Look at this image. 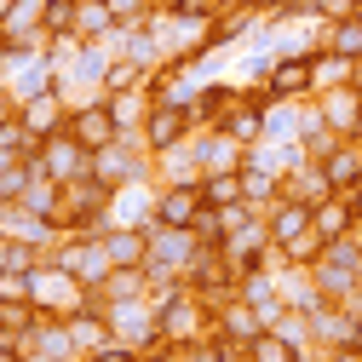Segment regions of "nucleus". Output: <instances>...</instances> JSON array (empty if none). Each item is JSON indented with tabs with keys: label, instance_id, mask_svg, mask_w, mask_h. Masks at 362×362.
I'll return each mask as SVG.
<instances>
[{
	"label": "nucleus",
	"instance_id": "27",
	"mask_svg": "<svg viewBox=\"0 0 362 362\" xmlns=\"http://www.w3.org/2000/svg\"><path fill=\"white\" fill-rule=\"evenodd\" d=\"M0 362H23V351L18 345H0Z\"/></svg>",
	"mask_w": 362,
	"mask_h": 362
},
{
	"label": "nucleus",
	"instance_id": "6",
	"mask_svg": "<svg viewBox=\"0 0 362 362\" xmlns=\"http://www.w3.org/2000/svg\"><path fill=\"white\" fill-rule=\"evenodd\" d=\"M264 98H316V64L310 52H282L264 81Z\"/></svg>",
	"mask_w": 362,
	"mask_h": 362
},
{
	"label": "nucleus",
	"instance_id": "16",
	"mask_svg": "<svg viewBox=\"0 0 362 362\" xmlns=\"http://www.w3.org/2000/svg\"><path fill=\"white\" fill-rule=\"evenodd\" d=\"M322 52H339V58H356L362 52V6L339 23H322Z\"/></svg>",
	"mask_w": 362,
	"mask_h": 362
},
{
	"label": "nucleus",
	"instance_id": "22",
	"mask_svg": "<svg viewBox=\"0 0 362 362\" xmlns=\"http://www.w3.org/2000/svg\"><path fill=\"white\" fill-rule=\"evenodd\" d=\"M0 305H35V270H0Z\"/></svg>",
	"mask_w": 362,
	"mask_h": 362
},
{
	"label": "nucleus",
	"instance_id": "7",
	"mask_svg": "<svg viewBox=\"0 0 362 362\" xmlns=\"http://www.w3.org/2000/svg\"><path fill=\"white\" fill-rule=\"evenodd\" d=\"M264 334V322H259V310L236 293V299H224L218 310H213V339H224V345H236V351H247L253 339Z\"/></svg>",
	"mask_w": 362,
	"mask_h": 362
},
{
	"label": "nucleus",
	"instance_id": "3",
	"mask_svg": "<svg viewBox=\"0 0 362 362\" xmlns=\"http://www.w3.org/2000/svg\"><path fill=\"white\" fill-rule=\"evenodd\" d=\"M35 305L47 310V316H69V310H81V305H93V293H86L69 270L40 264V270H35Z\"/></svg>",
	"mask_w": 362,
	"mask_h": 362
},
{
	"label": "nucleus",
	"instance_id": "14",
	"mask_svg": "<svg viewBox=\"0 0 362 362\" xmlns=\"http://www.w3.org/2000/svg\"><path fill=\"white\" fill-rule=\"evenodd\" d=\"M98 236H104L115 264H144L150 259V236L139 230V224H110V230H98Z\"/></svg>",
	"mask_w": 362,
	"mask_h": 362
},
{
	"label": "nucleus",
	"instance_id": "17",
	"mask_svg": "<svg viewBox=\"0 0 362 362\" xmlns=\"http://www.w3.org/2000/svg\"><path fill=\"white\" fill-rule=\"evenodd\" d=\"M121 23H115V12H110V0H81V12H75V35L81 40H110Z\"/></svg>",
	"mask_w": 362,
	"mask_h": 362
},
{
	"label": "nucleus",
	"instance_id": "24",
	"mask_svg": "<svg viewBox=\"0 0 362 362\" xmlns=\"http://www.w3.org/2000/svg\"><path fill=\"white\" fill-rule=\"evenodd\" d=\"M322 362H362V345H328Z\"/></svg>",
	"mask_w": 362,
	"mask_h": 362
},
{
	"label": "nucleus",
	"instance_id": "31",
	"mask_svg": "<svg viewBox=\"0 0 362 362\" xmlns=\"http://www.w3.org/2000/svg\"><path fill=\"white\" fill-rule=\"evenodd\" d=\"M356 6H362V0H356Z\"/></svg>",
	"mask_w": 362,
	"mask_h": 362
},
{
	"label": "nucleus",
	"instance_id": "12",
	"mask_svg": "<svg viewBox=\"0 0 362 362\" xmlns=\"http://www.w3.org/2000/svg\"><path fill=\"white\" fill-rule=\"evenodd\" d=\"M264 230H270V242H276V247L299 242V236L310 230V207H305V202H293V196L270 202V207H264Z\"/></svg>",
	"mask_w": 362,
	"mask_h": 362
},
{
	"label": "nucleus",
	"instance_id": "11",
	"mask_svg": "<svg viewBox=\"0 0 362 362\" xmlns=\"http://www.w3.org/2000/svg\"><path fill=\"white\" fill-rule=\"evenodd\" d=\"M316 110H322V121L339 132V139H362V93H356V86L316 93Z\"/></svg>",
	"mask_w": 362,
	"mask_h": 362
},
{
	"label": "nucleus",
	"instance_id": "23",
	"mask_svg": "<svg viewBox=\"0 0 362 362\" xmlns=\"http://www.w3.org/2000/svg\"><path fill=\"white\" fill-rule=\"evenodd\" d=\"M161 6V0H110V12H115V23H127V29H139V23H150V12Z\"/></svg>",
	"mask_w": 362,
	"mask_h": 362
},
{
	"label": "nucleus",
	"instance_id": "26",
	"mask_svg": "<svg viewBox=\"0 0 362 362\" xmlns=\"http://www.w3.org/2000/svg\"><path fill=\"white\" fill-rule=\"evenodd\" d=\"M351 86H356V93H362V52L351 58Z\"/></svg>",
	"mask_w": 362,
	"mask_h": 362
},
{
	"label": "nucleus",
	"instance_id": "5",
	"mask_svg": "<svg viewBox=\"0 0 362 362\" xmlns=\"http://www.w3.org/2000/svg\"><path fill=\"white\" fill-rule=\"evenodd\" d=\"M242 98H247V86H236V81H202V93L185 104V110H190V127H196V132L224 127V115H230Z\"/></svg>",
	"mask_w": 362,
	"mask_h": 362
},
{
	"label": "nucleus",
	"instance_id": "30",
	"mask_svg": "<svg viewBox=\"0 0 362 362\" xmlns=\"http://www.w3.org/2000/svg\"><path fill=\"white\" fill-rule=\"evenodd\" d=\"M161 6H185V0H161Z\"/></svg>",
	"mask_w": 362,
	"mask_h": 362
},
{
	"label": "nucleus",
	"instance_id": "2",
	"mask_svg": "<svg viewBox=\"0 0 362 362\" xmlns=\"http://www.w3.org/2000/svg\"><path fill=\"white\" fill-rule=\"evenodd\" d=\"M190 110L185 104H150V115H144V127H139V144L150 150V156H167V150H178V144H185L190 139Z\"/></svg>",
	"mask_w": 362,
	"mask_h": 362
},
{
	"label": "nucleus",
	"instance_id": "1",
	"mask_svg": "<svg viewBox=\"0 0 362 362\" xmlns=\"http://www.w3.org/2000/svg\"><path fill=\"white\" fill-rule=\"evenodd\" d=\"M64 132H69L81 150H104V144L121 139V121H115L110 98H86V104H69V127Z\"/></svg>",
	"mask_w": 362,
	"mask_h": 362
},
{
	"label": "nucleus",
	"instance_id": "28",
	"mask_svg": "<svg viewBox=\"0 0 362 362\" xmlns=\"http://www.w3.org/2000/svg\"><path fill=\"white\" fill-rule=\"evenodd\" d=\"M351 345H362V316H356V334H351Z\"/></svg>",
	"mask_w": 362,
	"mask_h": 362
},
{
	"label": "nucleus",
	"instance_id": "15",
	"mask_svg": "<svg viewBox=\"0 0 362 362\" xmlns=\"http://www.w3.org/2000/svg\"><path fill=\"white\" fill-rule=\"evenodd\" d=\"M316 167L328 173L334 190H351L356 178H362V139H339V150H334L328 161H316Z\"/></svg>",
	"mask_w": 362,
	"mask_h": 362
},
{
	"label": "nucleus",
	"instance_id": "18",
	"mask_svg": "<svg viewBox=\"0 0 362 362\" xmlns=\"http://www.w3.org/2000/svg\"><path fill=\"white\" fill-rule=\"evenodd\" d=\"M242 196L264 213L270 202H282V173H264V167H253V161H247V167H242Z\"/></svg>",
	"mask_w": 362,
	"mask_h": 362
},
{
	"label": "nucleus",
	"instance_id": "20",
	"mask_svg": "<svg viewBox=\"0 0 362 362\" xmlns=\"http://www.w3.org/2000/svg\"><path fill=\"white\" fill-rule=\"evenodd\" d=\"M299 356H305V351H299V345H288L276 328H264V334L247 345V362H299Z\"/></svg>",
	"mask_w": 362,
	"mask_h": 362
},
{
	"label": "nucleus",
	"instance_id": "25",
	"mask_svg": "<svg viewBox=\"0 0 362 362\" xmlns=\"http://www.w3.org/2000/svg\"><path fill=\"white\" fill-rule=\"evenodd\" d=\"M351 242H356V253H362V207H356V218H351V230H345Z\"/></svg>",
	"mask_w": 362,
	"mask_h": 362
},
{
	"label": "nucleus",
	"instance_id": "4",
	"mask_svg": "<svg viewBox=\"0 0 362 362\" xmlns=\"http://www.w3.org/2000/svg\"><path fill=\"white\" fill-rule=\"evenodd\" d=\"M35 167H40V178H52V185H69V178H86V173H93V150H81L69 132H52V139L40 144Z\"/></svg>",
	"mask_w": 362,
	"mask_h": 362
},
{
	"label": "nucleus",
	"instance_id": "10",
	"mask_svg": "<svg viewBox=\"0 0 362 362\" xmlns=\"http://www.w3.org/2000/svg\"><path fill=\"white\" fill-rule=\"evenodd\" d=\"M202 207H207L202 185H156V218L173 224V230H190L202 218Z\"/></svg>",
	"mask_w": 362,
	"mask_h": 362
},
{
	"label": "nucleus",
	"instance_id": "19",
	"mask_svg": "<svg viewBox=\"0 0 362 362\" xmlns=\"http://www.w3.org/2000/svg\"><path fill=\"white\" fill-rule=\"evenodd\" d=\"M310 64H316V93L351 86V58H339V52H322V47H316V52H310Z\"/></svg>",
	"mask_w": 362,
	"mask_h": 362
},
{
	"label": "nucleus",
	"instance_id": "9",
	"mask_svg": "<svg viewBox=\"0 0 362 362\" xmlns=\"http://www.w3.org/2000/svg\"><path fill=\"white\" fill-rule=\"evenodd\" d=\"M18 127L29 132V139H52V132H64V127H69V104H64V93L52 86V93L23 98V104H18Z\"/></svg>",
	"mask_w": 362,
	"mask_h": 362
},
{
	"label": "nucleus",
	"instance_id": "29",
	"mask_svg": "<svg viewBox=\"0 0 362 362\" xmlns=\"http://www.w3.org/2000/svg\"><path fill=\"white\" fill-rule=\"evenodd\" d=\"M213 6H218V12H224V6H242V0H213Z\"/></svg>",
	"mask_w": 362,
	"mask_h": 362
},
{
	"label": "nucleus",
	"instance_id": "8",
	"mask_svg": "<svg viewBox=\"0 0 362 362\" xmlns=\"http://www.w3.org/2000/svg\"><path fill=\"white\" fill-rule=\"evenodd\" d=\"M190 144H196V161H202V173H242V167H247V144H236L224 127L190 132Z\"/></svg>",
	"mask_w": 362,
	"mask_h": 362
},
{
	"label": "nucleus",
	"instance_id": "21",
	"mask_svg": "<svg viewBox=\"0 0 362 362\" xmlns=\"http://www.w3.org/2000/svg\"><path fill=\"white\" fill-rule=\"evenodd\" d=\"M202 196H207V207L247 202V196H242V173H202Z\"/></svg>",
	"mask_w": 362,
	"mask_h": 362
},
{
	"label": "nucleus",
	"instance_id": "13",
	"mask_svg": "<svg viewBox=\"0 0 362 362\" xmlns=\"http://www.w3.org/2000/svg\"><path fill=\"white\" fill-rule=\"evenodd\" d=\"M351 218H356V196L334 190L328 202H316V207H310V230L322 236V242H339V236L351 230Z\"/></svg>",
	"mask_w": 362,
	"mask_h": 362
}]
</instances>
